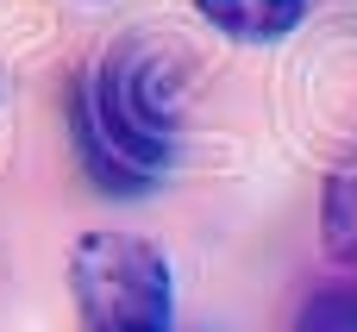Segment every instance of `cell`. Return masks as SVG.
<instances>
[{
    "label": "cell",
    "mask_w": 357,
    "mask_h": 332,
    "mask_svg": "<svg viewBox=\"0 0 357 332\" xmlns=\"http://www.w3.org/2000/svg\"><path fill=\"white\" fill-rule=\"evenodd\" d=\"M69 132L94 188L151 195L182 157V82L176 50L151 31L107 44V56L69 82Z\"/></svg>",
    "instance_id": "1"
},
{
    "label": "cell",
    "mask_w": 357,
    "mask_h": 332,
    "mask_svg": "<svg viewBox=\"0 0 357 332\" xmlns=\"http://www.w3.org/2000/svg\"><path fill=\"white\" fill-rule=\"evenodd\" d=\"M88 6H100V0H88Z\"/></svg>",
    "instance_id": "6"
},
{
    "label": "cell",
    "mask_w": 357,
    "mask_h": 332,
    "mask_svg": "<svg viewBox=\"0 0 357 332\" xmlns=\"http://www.w3.org/2000/svg\"><path fill=\"white\" fill-rule=\"evenodd\" d=\"M69 301L82 332H176V270L138 232H82Z\"/></svg>",
    "instance_id": "2"
},
{
    "label": "cell",
    "mask_w": 357,
    "mask_h": 332,
    "mask_svg": "<svg viewBox=\"0 0 357 332\" xmlns=\"http://www.w3.org/2000/svg\"><path fill=\"white\" fill-rule=\"evenodd\" d=\"M314 0H195V13L232 44H276L307 19Z\"/></svg>",
    "instance_id": "3"
},
{
    "label": "cell",
    "mask_w": 357,
    "mask_h": 332,
    "mask_svg": "<svg viewBox=\"0 0 357 332\" xmlns=\"http://www.w3.org/2000/svg\"><path fill=\"white\" fill-rule=\"evenodd\" d=\"M320 245H326V257L357 264V163L333 169L320 188Z\"/></svg>",
    "instance_id": "4"
},
{
    "label": "cell",
    "mask_w": 357,
    "mask_h": 332,
    "mask_svg": "<svg viewBox=\"0 0 357 332\" xmlns=\"http://www.w3.org/2000/svg\"><path fill=\"white\" fill-rule=\"evenodd\" d=\"M295 332H357V289H320L301 301Z\"/></svg>",
    "instance_id": "5"
}]
</instances>
